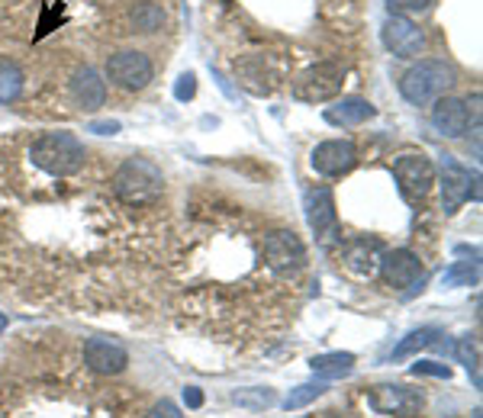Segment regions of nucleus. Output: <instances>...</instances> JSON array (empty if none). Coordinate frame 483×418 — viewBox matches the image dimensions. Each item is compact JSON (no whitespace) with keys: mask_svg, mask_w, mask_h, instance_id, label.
<instances>
[{"mask_svg":"<svg viewBox=\"0 0 483 418\" xmlns=\"http://www.w3.org/2000/svg\"><path fill=\"white\" fill-rule=\"evenodd\" d=\"M184 403H188L190 409H200V405H203V393L190 386V390H184Z\"/></svg>","mask_w":483,"mask_h":418,"instance_id":"obj_31","label":"nucleus"},{"mask_svg":"<svg viewBox=\"0 0 483 418\" xmlns=\"http://www.w3.org/2000/svg\"><path fill=\"white\" fill-rule=\"evenodd\" d=\"M455 87V68L441 62V58H426L416 62L410 71L400 78V94L412 107H426V103L445 97V90Z\"/></svg>","mask_w":483,"mask_h":418,"instance_id":"obj_2","label":"nucleus"},{"mask_svg":"<svg viewBox=\"0 0 483 418\" xmlns=\"http://www.w3.org/2000/svg\"><path fill=\"white\" fill-rule=\"evenodd\" d=\"M381 39L387 45V52H393L397 58H416L426 49V33L410 20V16H393L390 14L383 20Z\"/></svg>","mask_w":483,"mask_h":418,"instance_id":"obj_7","label":"nucleus"},{"mask_svg":"<svg viewBox=\"0 0 483 418\" xmlns=\"http://www.w3.org/2000/svg\"><path fill=\"white\" fill-rule=\"evenodd\" d=\"M470 194L477 196V177H470L468 167H461L455 158L441 161V206L448 216L458 213L470 200Z\"/></svg>","mask_w":483,"mask_h":418,"instance_id":"obj_9","label":"nucleus"},{"mask_svg":"<svg viewBox=\"0 0 483 418\" xmlns=\"http://www.w3.org/2000/svg\"><path fill=\"white\" fill-rule=\"evenodd\" d=\"M306 223L316 235H325L335 225V200L329 187H313L306 194Z\"/></svg>","mask_w":483,"mask_h":418,"instance_id":"obj_16","label":"nucleus"},{"mask_svg":"<svg viewBox=\"0 0 483 418\" xmlns=\"http://www.w3.org/2000/svg\"><path fill=\"white\" fill-rule=\"evenodd\" d=\"M381 277L387 287L393 290H406L412 287V283L422 277V261H419V254L406 252V248H400V252H390L381 258Z\"/></svg>","mask_w":483,"mask_h":418,"instance_id":"obj_11","label":"nucleus"},{"mask_svg":"<svg viewBox=\"0 0 483 418\" xmlns=\"http://www.w3.org/2000/svg\"><path fill=\"white\" fill-rule=\"evenodd\" d=\"M107 78L113 81L116 87L130 90V94L145 90V87L152 84V78H155L152 58L145 55V52H139V49L116 52V55L107 58Z\"/></svg>","mask_w":483,"mask_h":418,"instance_id":"obj_5","label":"nucleus"},{"mask_svg":"<svg viewBox=\"0 0 483 418\" xmlns=\"http://www.w3.org/2000/svg\"><path fill=\"white\" fill-rule=\"evenodd\" d=\"M313 171L323 174V177H342L358 165V152L348 138H329V142H319L310 155Z\"/></svg>","mask_w":483,"mask_h":418,"instance_id":"obj_8","label":"nucleus"},{"mask_svg":"<svg viewBox=\"0 0 483 418\" xmlns=\"http://www.w3.org/2000/svg\"><path fill=\"white\" fill-rule=\"evenodd\" d=\"M165 20H168L165 10H161L159 4H149V0H145V4H136L130 14L132 29H136V33H145V36L159 33V29L165 26Z\"/></svg>","mask_w":483,"mask_h":418,"instance_id":"obj_20","label":"nucleus"},{"mask_svg":"<svg viewBox=\"0 0 483 418\" xmlns=\"http://www.w3.org/2000/svg\"><path fill=\"white\" fill-rule=\"evenodd\" d=\"M149 418H184V415H180V409L171 403V399H161V403H155V405H152Z\"/></svg>","mask_w":483,"mask_h":418,"instance_id":"obj_29","label":"nucleus"},{"mask_svg":"<svg viewBox=\"0 0 483 418\" xmlns=\"http://www.w3.org/2000/svg\"><path fill=\"white\" fill-rule=\"evenodd\" d=\"M72 97L81 109H101L107 103V81L97 68L84 65L72 74Z\"/></svg>","mask_w":483,"mask_h":418,"instance_id":"obj_14","label":"nucleus"},{"mask_svg":"<svg viewBox=\"0 0 483 418\" xmlns=\"http://www.w3.org/2000/svg\"><path fill=\"white\" fill-rule=\"evenodd\" d=\"M29 158L49 177H72L84 167L87 152L72 132H45L29 145Z\"/></svg>","mask_w":483,"mask_h":418,"instance_id":"obj_1","label":"nucleus"},{"mask_svg":"<svg viewBox=\"0 0 483 418\" xmlns=\"http://www.w3.org/2000/svg\"><path fill=\"white\" fill-rule=\"evenodd\" d=\"M23 81H26V74H23L20 65H14V62H0V103H14L16 97H20Z\"/></svg>","mask_w":483,"mask_h":418,"instance_id":"obj_22","label":"nucleus"},{"mask_svg":"<svg viewBox=\"0 0 483 418\" xmlns=\"http://www.w3.org/2000/svg\"><path fill=\"white\" fill-rule=\"evenodd\" d=\"M429 119H432V126L445 138H461L464 132H468V123H470L468 103L458 100V97H439L435 107H432V113H429Z\"/></svg>","mask_w":483,"mask_h":418,"instance_id":"obj_13","label":"nucleus"},{"mask_svg":"<svg viewBox=\"0 0 483 418\" xmlns=\"http://www.w3.org/2000/svg\"><path fill=\"white\" fill-rule=\"evenodd\" d=\"M84 361L87 367L94 370V374L103 376H113V374H123L126 364H130V354L120 341H110V338H91L84 345Z\"/></svg>","mask_w":483,"mask_h":418,"instance_id":"obj_10","label":"nucleus"},{"mask_svg":"<svg viewBox=\"0 0 483 418\" xmlns=\"http://www.w3.org/2000/svg\"><path fill=\"white\" fill-rule=\"evenodd\" d=\"M393 177H397V187L403 194V200L419 203L426 200L429 190H432L435 167L426 155H400L397 165H393Z\"/></svg>","mask_w":483,"mask_h":418,"instance_id":"obj_6","label":"nucleus"},{"mask_svg":"<svg viewBox=\"0 0 483 418\" xmlns=\"http://www.w3.org/2000/svg\"><path fill=\"white\" fill-rule=\"evenodd\" d=\"M4 328H7V316L0 312V335H4Z\"/></svg>","mask_w":483,"mask_h":418,"instance_id":"obj_32","label":"nucleus"},{"mask_svg":"<svg viewBox=\"0 0 483 418\" xmlns=\"http://www.w3.org/2000/svg\"><path fill=\"white\" fill-rule=\"evenodd\" d=\"M374 113L377 109L371 107L364 97H345V100H335L332 107H325L323 116L329 126H361V123H368Z\"/></svg>","mask_w":483,"mask_h":418,"instance_id":"obj_17","label":"nucleus"},{"mask_svg":"<svg viewBox=\"0 0 483 418\" xmlns=\"http://www.w3.org/2000/svg\"><path fill=\"white\" fill-rule=\"evenodd\" d=\"M313 374L323 376V380H335V376H348L354 370V354L348 351H335V354H319L310 361Z\"/></svg>","mask_w":483,"mask_h":418,"instance_id":"obj_19","label":"nucleus"},{"mask_svg":"<svg viewBox=\"0 0 483 418\" xmlns=\"http://www.w3.org/2000/svg\"><path fill=\"white\" fill-rule=\"evenodd\" d=\"M91 132H97V136H116L120 123L116 119H110V123H91Z\"/></svg>","mask_w":483,"mask_h":418,"instance_id":"obj_30","label":"nucleus"},{"mask_svg":"<svg viewBox=\"0 0 483 418\" xmlns=\"http://www.w3.org/2000/svg\"><path fill=\"white\" fill-rule=\"evenodd\" d=\"M197 94V78L194 74H180L178 78V87H174V97H178V100H190V97Z\"/></svg>","mask_w":483,"mask_h":418,"instance_id":"obj_28","label":"nucleus"},{"mask_svg":"<svg viewBox=\"0 0 483 418\" xmlns=\"http://www.w3.org/2000/svg\"><path fill=\"white\" fill-rule=\"evenodd\" d=\"M325 393L323 383H304V386H296V390H290V396L284 399V409L294 412V409H304V405H310L313 399H319Z\"/></svg>","mask_w":483,"mask_h":418,"instance_id":"obj_23","label":"nucleus"},{"mask_svg":"<svg viewBox=\"0 0 483 418\" xmlns=\"http://www.w3.org/2000/svg\"><path fill=\"white\" fill-rule=\"evenodd\" d=\"M381 245L377 242H352V245L345 248V264L352 267V271H358V274H374L377 267H381Z\"/></svg>","mask_w":483,"mask_h":418,"instance_id":"obj_18","label":"nucleus"},{"mask_svg":"<svg viewBox=\"0 0 483 418\" xmlns=\"http://www.w3.org/2000/svg\"><path fill=\"white\" fill-rule=\"evenodd\" d=\"M371 405L383 415H412L422 409V393L410 386H377L371 393Z\"/></svg>","mask_w":483,"mask_h":418,"instance_id":"obj_15","label":"nucleus"},{"mask_svg":"<svg viewBox=\"0 0 483 418\" xmlns=\"http://www.w3.org/2000/svg\"><path fill=\"white\" fill-rule=\"evenodd\" d=\"M236 405H248V409H267V405H275L277 396L271 390H238L232 396Z\"/></svg>","mask_w":483,"mask_h":418,"instance_id":"obj_24","label":"nucleus"},{"mask_svg":"<svg viewBox=\"0 0 483 418\" xmlns=\"http://www.w3.org/2000/svg\"><path fill=\"white\" fill-rule=\"evenodd\" d=\"M480 277V267L477 264H455L445 274V287H470Z\"/></svg>","mask_w":483,"mask_h":418,"instance_id":"obj_25","label":"nucleus"},{"mask_svg":"<svg viewBox=\"0 0 483 418\" xmlns=\"http://www.w3.org/2000/svg\"><path fill=\"white\" fill-rule=\"evenodd\" d=\"M435 0H387V10L393 16H412V14H422V10L432 7Z\"/></svg>","mask_w":483,"mask_h":418,"instance_id":"obj_26","label":"nucleus"},{"mask_svg":"<svg viewBox=\"0 0 483 418\" xmlns=\"http://www.w3.org/2000/svg\"><path fill=\"white\" fill-rule=\"evenodd\" d=\"M439 335H441L439 328H416V332H410L397 347H393V361H406V357L419 354L422 347H432Z\"/></svg>","mask_w":483,"mask_h":418,"instance_id":"obj_21","label":"nucleus"},{"mask_svg":"<svg viewBox=\"0 0 483 418\" xmlns=\"http://www.w3.org/2000/svg\"><path fill=\"white\" fill-rule=\"evenodd\" d=\"M265 258L275 271H294L306 261L304 242L294 232H271L265 235Z\"/></svg>","mask_w":483,"mask_h":418,"instance_id":"obj_12","label":"nucleus"},{"mask_svg":"<svg viewBox=\"0 0 483 418\" xmlns=\"http://www.w3.org/2000/svg\"><path fill=\"white\" fill-rule=\"evenodd\" d=\"M161 190H165V177L145 158H130L113 174V194L130 206H149L159 200Z\"/></svg>","mask_w":483,"mask_h":418,"instance_id":"obj_3","label":"nucleus"},{"mask_svg":"<svg viewBox=\"0 0 483 418\" xmlns=\"http://www.w3.org/2000/svg\"><path fill=\"white\" fill-rule=\"evenodd\" d=\"M342 84H345V71L332 62H319L294 81V97L304 103H325L342 94Z\"/></svg>","mask_w":483,"mask_h":418,"instance_id":"obj_4","label":"nucleus"},{"mask_svg":"<svg viewBox=\"0 0 483 418\" xmlns=\"http://www.w3.org/2000/svg\"><path fill=\"white\" fill-rule=\"evenodd\" d=\"M412 374H416V376H439V380H451V367H445V364H435V361L412 364Z\"/></svg>","mask_w":483,"mask_h":418,"instance_id":"obj_27","label":"nucleus"}]
</instances>
